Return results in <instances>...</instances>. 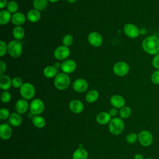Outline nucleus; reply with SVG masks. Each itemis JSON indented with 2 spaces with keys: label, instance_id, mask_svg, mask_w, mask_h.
Instances as JSON below:
<instances>
[{
  "label": "nucleus",
  "instance_id": "nucleus-31",
  "mask_svg": "<svg viewBox=\"0 0 159 159\" xmlns=\"http://www.w3.org/2000/svg\"><path fill=\"white\" fill-rule=\"evenodd\" d=\"M18 8H19V5L16 1H10L9 2H8L7 6V10L11 14H13L17 12Z\"/></svg>",
  "mask_w": 159,
  "mask_h": 159
},
{
  "label": "nucleus",
  "instance_id": "nucleus-21",
  "mask_svg": "<svg viewBox=\"0 0 159 159\" xmlns=\"http://www.w3.org/2000/svg\"><path fill=\"white\" fill-rule=\"evenodd\" d=\"M27 19L31 22H37L39 21L41 17V14L39 11L32 9L28 11L27 13Z\"/></svg>",
  "mask_w": 159,
  "mask_h": 159
},
{
  "label": "nucleus",
  "instance_id": "nucleus-27",
  "mask_svg": "<svg viewBox=\"0 0 159 159\" xmlns=\"http://www.w3.org/2000/svg\"><path fill=\"white\" fill-rule=\"evenodd\" d=\"M99 98V93L96 89L90 90L87 93L85 96L86 101L89 103L95 102Z\"/></svg>",
  "mask_w": 159,
  "mask_h": 159
},
{
  "label": "nucleus",
  "instance_id": "nucleus-6",
  "mask_svg": "<svg viewBox=\"0 0 159 159\" xmlns=\"http://www.w3.org/2000/svg\"><path fill=\"white\" fill-rule=\"evenodd\" d=\"M130 67L127 63L125 61H118L114 64L112 71L118 76H124L129 72Z\"/></svg>",
  "mask_w": 159,
  "mask_h": 159
},
{
  "label": "nucleus",
  "instance_id": "nucleus-17",
  "mask_svg": "<svg viewBox=\"0 0 159 159\" xmlns=\"http://www.w3.org/2000/svg\"><path fill=\"white\" fill-rule=\"evenodd\" d=\"M70 111L75 114H80L84 109V105L81 101L78 99H73L69 104Z\"/></svg>",
  "mask_w": 159,
  "mask_h": 159
},
{
  "label": "nucleus",
  "instance_id": "nucleus-32",
  "mask_svg": "<svg viewBox=\"0 0 159 159\" xmlns=\"http://www.w3.org/2000/svg\"><path fill=\"white\" fill-rule=\"evenodd\" d=\"M73 42V37L70 34H66L63 36L62 39V43L63 45H65L66 47H70L71 45V44Z\"/></svg>",
  "mask_w": 159,
  "mask_h": 159
},
{
  "label": "nucleus",
  "instance_id": "nucleus-13",
  "mask_svg": "<svg viewBox=\"0 0 159 159\" xmlns=\"http://www.w3.org/2000/svg\"><path fill=\"white\" fill-rule=\"evenodd\" d=\"M88 88V82L82 78H79L76 80L73 83V89L79 93H83L85 92Z\"/></svg>",
  "mask_w": 159,
  "mask_h": 159
},
{
  "label": "nucleus",
  "instance_id": "nucleus-4",
  "mask_svg": "<svg viewBox=\"0 0 159 159\" xmlns=\"http://www.w3.org/2000/svg\"><path fill=\"white\" fill-rule=\"evenodd\" d=\"M22 43L17 40H13L7 44V52L13 58L19 57L22 53Z\"/></svg>",
  "mask_w": 159,
  "mask_h": 159
},
{
  "label": "nucleus",
  "instance_id": "nucleus-20",
  "mask_svg": "<svg viewBox=\"0 0 159 159\" xmlns=\"http://www.w3.org/2000/svg\"><path fill=\"white\" fill-rule=\"evenodd\" d=\"M96 119L98 124L101 125H106L110 122L111 120V116L109 112H101L97 115Z\"/></svg>",
  "mask_w": 159,
  "mask_h": 159
},
{
  "label": "nucleus",
  "instance_id": "nucleus-48",
  "mask_svg": "<svg viewBox=\"0 0 159 159\" xmlns=\"http://www.w3.org/2000/svg\"><path fill=\"white\" fill-rule=\"evenodd\" d=\"M144 159H153V158H144Z\"/></svg>",
  "mask_w": 159,
  "mask_h": 159
},
{
  "label": "nucleus",
  "instance_id": "nucleus-16",
  "mask_svg": "<svg viewBox=\"0 0 159 159\" xmlns=\"http://www.w3.org/2000/svg\"><path fill=\"white\" fill-rule=\"evenodd\" d=\"M110 102L111 105L117 109H120L122 107L125 106V101L124 98L119 94H115L113 95L111 99H110Z\"/></svg>",
  "mask_w": 159,
  "mask_h": 159
},
{
  "label": "nucleus",
  "instance_id": "nucleus-18",
  "mask_svg": "<svg viewBox=\"0 0 159 159\" xmlns=\"http://www.w3.org/2000/svg\"><path fill=\"white\" fill-rule=\"evenodd\" d=\"M12 136V129L7 124H2L0 125V137L2 140H8Z\"/></svg>",
  "mask_w": 159,
  "mask_h": 159
},
{
  "label": "nucleus",
  "instance_id": "nucleus-9",
  "mask_svg": "<svg viewBox=\"0 0 159 159\" xmlns=\"http://www.w3.org/2000/svg\"><path fill=\"white\" fill-rule=\"evenodd\" d=\"M124 32L125 34L130 39H136L140 34V29L134 24L128 23L124 27Z\"/></svg>",
  "mask_w": 159,
  "mask_h": 159
},
{
  "label": "nucleus",
  "instance_id": "nucleus-12",
  "mask_svg": "<svg viewBox=\"0 0 159 159\" xmlns=\"http://www.w3.org/2000/svg\"><path fill=\"white\" fill-rule=\"evenodd\" d=\"M76 63L74 60L71 59L65 60L61 63V69L62 71L65 73H71L76 70Z\"/></svg>",
  "mask_w": 159,
  "mask_h": 159
},
{
  "label": "nucleus",
  "instance_id": "nucleus-5",
  "mask_svg": "<svg viewBox=\"0 0 159 159\" xmlns=\"http://www.w3.org/2000/svg\"><path fill=\"white\" fill-rule=\"evenodd\" d=\"M20 94L23 99H32L35 94V89L34 85L30 83H24L20 88Z\"/></svg>",
  "mask_w": 159,
  "mask_h": 159
},
{
  "label": "nucleus",
  "instance_id": "nucleus-28",
  "mask_svg": "<svg viewBox=\"0 0 159 159\" xmlns=\"http://www.w3.org/2000/svg\"><path fill=\"white\" fill-rule=\"evenodd\" d=\"M32 123L37 128L41 129L45 125V120L43 117L37 115L32 118Z\"/></svg>",
  "mask_w": 159,
  "mask_h": 159
},
{
  "label": "nucleus",
  "instance_id": "nucleus-46",
  "mask_svg": "<svg viewBox=\"0 0 159 159\" xmlns=\"http://www.w3.org/2000/svg\"><path fill=\"white\" fill-rule=\"evenodd\" d=\"M69 3H71V4H73V3H75L76 0H66Z\"/></svg>",
  "mask_w": 159,
  "mask_h": 159
},
{
  "label": "nucleus",
  "instance_id": "nucleus-40",
  "mask_svg": "<svg viewBox=\"0 0 159 159\" xmlns=\"http://www.w3.org/2000/svg\"><path fill=\"white\" fill-rule=\"evenodd\" d=\"M6 70V63L2 60H0V75H4Z\"/></svg>",
  "mask_w": 159,
  "mask_h": 159
},
{
  "label": "nucleus",
  "instance_id": "nucleus-35",
  "mask_svg": "<svg viewBox=\"0 0 159 159\" xmlns=\"http://www.w3.org/2000/svg\"><path fill=\"white\" fill-rule=\"evenodd\" d=\"M1 101L4 103H7L10 102L11 99V94L8 91H4L1 93Z\"/></svg>",
  "mask_w": 159,
  "mask_h": 159
},
{
  "label": "nucleus",
  "instance_id": "nucleus-41",
  "mask_svg": "<svg viewBox=\"0 0 159 159\" xmlns=\"http://www.w3.org/2000/svg\"><path fill=\"white\" fill-rule=\"evenodd\" d=\"M117 108H115V107H112V108H111L110 110H109V114H110V116H111V117H115L117 114Z\"/></svg>",
  "mask_w": 159,
  "mask_h": 159
},
{
  "label": "nucleus",
  "instance_id": "nucleus-24",
  "mask_svg": "<svg viewBox=\"0 0 159 159\" xmlns=\"http://www.w3.org/2000/svg\"><path fill=\"white\" fill-rule=\"evenodd\" d=\"M11 13L7 10H1L0 11V24L1 25H6L11 20Z\"/></svg>",
  "mask_w": 159,
  "mask_h": 159
},
{
  "label": "nucleus",
  "instance_id": "nucleus-10",
  "mask_svg": "<svg viewBox=\"0 0 159 159\" xmlns=\"http://www.w3.org/2000/svg\"><path fill=\"white\" fill-rule=\"evenodd\" d=\"M70 54V50L68 47L61 45L57 47L53 52L54 57L58 60H65Z\"/></svg>",
  "mask_w": 159,
  "mask_h": 159
},
{
  "label": "nucleus",
  "instance_id": "nucleus-1",
  "mask_svg": "<svg viewBox=\"0 0 159 159\" xmlns=\"http://www.w3.org/2000/svg\"><path fill=\"white\" fill-rule=\"evenodd\" d=\"M142 48L147 54L155 56L159 53V38L155 35L147 36L142 42Z\"/></svg>",
  "mask_w": 159,
  "mask_h": 159
},
{
  "label": "nucleus",
  "instance_id": "nucleus-26",
  "mask_svg": "<svg viewBox=\"0 0 159 159\" xmlns=\"http://www.w3.org/2000/svg\"><path fill=\"white\" fill-rule=\"evenodd\" d=\"M12 35L15 40L20 41L25 35V30L24 28L21 26H16L12 30Z\"/></svg>",
  "mask_w": 159,
  "mask_h": 159
},
{
  "label": "nucleus",
  "instance_id": "nucleus-15",
  "mask_svg": "<svg viewBox=\"0 0 159 159\" xmlns=\"http://www.w3.org/2000/svg\"><path fill=\"white\" fill-rule=\"evenodd\" d=\"M27 17L21 12H17L12 15L11 22L16 26H21L25 24Z\"/></svg>",
  "mask_w": 159,
  "mask_h": 159
},
{
  "label": "nucleus",
  "instance_id": "nucleus-44",
  "mask_svg": "<svg viewBox=\"0 0 159 159\" xmlns=\"http://www.w3.org/2000/svg\"><path fill=\"white\" fill-rule=\"evenodd\" d=\"M147 33V29L144 27L140 29V35H145Z\"/></svg>",
  "mask_w": 159,
  "mask_h": 159
},
{
  "label": "nucleus",
  "instance_id": "nucleus-36",
  "mask_svg": "<svg viewBox=\"0 0 159 159\" xmlns=\"http://www.w3.org/2000/svg\"><path fill=\"white\" fill-rule=\"evenodd\" d=\"M22 79L19 77H14L12 80V86L15 88H20L22 86Z\"/></svg>",
  "mask_w": 159,
  "mask_h": 159
},
{
  "label": "nucleus",
  "instance_id": "nucleus-29",
  "mask_svg": "<svg viewBox=\"0 0 159 159\" xmlns=\"http://www.w3.org/2000/svg\"><path fill=\"white\" fill-rule=\"evenodd\" d=\"M47 0H34L33 1V7L35 9L39 11L45 9L47 6Z\"/></svg>",
  "mask_w": 159,
  "mask_h": 159
},
{
  "label": "nucleus",
  "instance_id": "nucleus-39",
  "mask_svg": "<svg viewBox=\"0 0 159 159\" xmlns=\"http://www.w3.org/2000/svg\"><path fill=\"white\" fill-rule=\"evenodd\" d=\"M152 65L155 70H159V53L155 55L152 60Z\"/></svg>",
  "mask_w": 159,
  "mask_h": 159
},
{
  "label": "nucleus",
  "instance_id": "nucleus-43",
  "mask_svg": "<svg viewBox=\"0 0 159 159\" xmlns=\"http://www.w3.org/2000/svg\"><path fill=\"white\" fill-rule=\"evenodd\" d=\"M134 159H144V158H143V156L142 154L137 153L134 156Z\"/></svg>",
  "mask_w": 159,
  "mask_h": 159
},
{
  "label": "nucleus",
  "instance_id": "nucleus-34",
  "mask_svg": "<svg viewBox=\"0 0 159 159\" xmlns=\"http://www.w3.org/2000/svg\"><path fill=\"white\" fill-rule=\"evenodd\" d=\"M150 80L152 83L155 85L159 84V70H155L151 75Z\"/></svg>",
  "mask_w": 159,
  "mask_h": 159
},
{
  "label": "nucleus",
  "instance_id": "nucleus-37",
  "mask_svg": "<svg viewBox=\"0 0 159 159\" xmlns=\"http://www.w3.org/2000/svg\"><path fill=\"white\" fill-rule=\"evenodd\" d=\"M9 111L6 108H1L0 110V119L2 120L6 119L10 116Z\"/></svg>",
  "mask_w": 159,
  "mask_h": 159
},
{
  "label": "nucleus",
  "instance_id": "nucleus-3",
  "mask_svg": "<svg viewBox=\"0 0 159 159\" xmlns=\"http://www.w3.org/2000/svg\"><path fill=\"white\" fill-rule=\"evenodd\" d=\"M124 129V122L121 118L114 117L109 123V130L111 134L117 135L120 134Z\"/></svg>",
  "mask_w": 159,
  "mask_h": 159
},
{
  "label": "nucleus",
  "instance_id": "nucleus-14",
  "mask_svg": "<svg viewBox=\"0 0 159 159\" xmlns=\"http://www.w3.org/2000/svg\"><path fill=\"white\" fill-rule=\"evenodd\" d=\"M29 107L27 100L25 99H20L17 100L15 104V109L16 112L20 114H24L27 112Z\"/></svg>",
  "mask_w": 159,
  "mask_h": 159
},
{
  "label": "nucleus",
  "instance_id": "nucleus-45",
  "mask_svg": "<svg viewBox=\"0 0 159 159\" xmlns=\"http://www.w3.org/2000/svg\"><path fill=\"white\" fill-rule=\"evenodd\" d=\"M61 63H60L59 62H56L55 64H54V66L56 68H61Z\"/></svg>",
  "mask_w": 159,
  "mask_h": 159
},
{
  "label": "nucleus",
  "instance_id": "nucleus-25",
  "mask_svg": "<svg viewBox=\"0 0 159 159\" xmlns=\"http://www.w3.org/2000/svg\"><path fill=\"white\" fill-rule=\"evenodd\" d=\"M88 157L87 151L83 148H78L73 153V159H87Z\"/></svg>",
  "mask_w": 159,
  "mask_h": 159
},
{
  "label": "nucleus",
  "instance_id": "nucleus-38",
  "mask_svg": "<svg viewBox=\"0 0 159 159\" xmlns=\"http://www.w3.org/2000/svg\"><path fill=\"white\" fill-rule=\"evenodd\" d=\"M7 52V45L3 41H0V56L3 57Z\"/></svg>",
  "mask_w": 159,
  "mask_h": 159
},
{
  "label": "nucleus",
  "instance_id": "nucleus-2",
  "mask_svg": "<svg viewBox=\"0 0 159 159\" xmlns=\"http://www.w3.org/2000/svg\"><path fill=\"white\" fill-rule=\"evenodd\" d=\"M70 84V78L68 74L63 72L59 73L55 77L54 85L58 90H65L68 88Z\"/></svg>",
  "mask_w": 159,
  "mask_h": 159
},
{
  "label": "nucleus",
  "instance_id": "nucleus-30",
  "mask_svg": "<svg viewBox=\"0 0 159 159\" xmlns=\"http://www.w3.org/2000/svg\"><path fill=\"white\" fill-rule=\"evenodd\" d=\"M119 114L121 119H127L131 116L132 110L129 106H124L120 108Z\"/></svg>",
  "mask_w": 159,
  "mask_h": 159
},
{
  "label": "nucleus",
  "instance_id": "nucleus-47",
  "mask_svg": "<svg viewBox=\"0 0 159 159\" xmlns=\"http://www.w3.org/2000/svg\"><path fill=\"white\" fill-rule=\"evenodd\" d=\"M48 1L50 2H58L59 0H47Z\"/></svg>",
  "mask_w": 159,
  "mask_h": 159
},
{
  "label": "nucleus",
  "instance_id": "nucleus-33",
  "mask_svg": "<svg viewBox=\"0 0 159 159\" xmlns=\"http://www.w3.org/2000/svg\"><path fill=\"white\" fill-rule=\"evenodd\" d=\"M138 140V135L135 132H130L126 136V141L127 143L132 144Z\"/></svg>",
  "mask_w": 159,
  "mask_h": 159
},
{
  "label": "nucleus",
  "instance_id": "nucleus-22",
  "mask_svg": "<svg viewBox=\"0 0 159 159\" xmlns=\"http://www.w3.org/2000/svg\"><path fill=\"white\" fill-rule=\"evenodd\" d=\"M43 75L47 78H52L58 75V70L54 66H47L43 71Z\"/></svg>",
  "mask_w": 159,
  "mask_h": 159
},
{
  "label": "nucleus",
  "instance_id": "nucleus-11",
  "mask_svg": "<svg viewBox=\"0 0 159 159\" xmlns=\"http://www.w3.org/2000/svg\"><path fill=\"white\" fill-rule=\"evenodd\" d=\"M88 41L92 46L100 47L102 43V37L98 32H91L88 36Z\"/></svg>",
  "mask_w": 159,
  "mask_h": 159
},
{
  "label": "nucleus",
  "instance_id": "nucleus-23",
  "mask_svg": "<svg viewBox=\"0 0 159 159\" xmlns=\"http://www.w3.org/2000/svg\"><path fill=\"white\" fill-rule=\"evenodd\" d=\"M22 120L21 116L17 112H13L11 114L9 117V121L10 124L14 127L19 126L22 123Z\"/></svg>",
  "mask_w": 159,
  "mask_h": 159
},
{
  "label": "nucleus",
  "instance_id": "nucleus-8",
  "mask_svg": "<svg viewBox=\"0 0 159 159\" xmlns=\"http://www.w3.org/2000/svg\"><path fill=\"white\" fill-rule=\"evenodd\" d=\"M138 140L143 147L150 146L153 141L152 134L148 130H142L138 134Z\"/></svg>",
  "mask_w": 159,
  "mask_h": 159
},
{
  "label": "nucleus",
  "instance_id": "nucleus-7",
  "mask_svg": "<svg viewBox=\"0 0 159 159\" xmlns=\"http://www.w3.org/2000/svg\"><path fill=\"white\" fill-rule=\"evenodd\" d=\"M30 112L32 115L37 116L42 114L45 109L44 102L40 99H35L30 104Z\"/></svg>",
  "mask_w": 159,
  "mask_h": 159
},
{
  "label": "nucleus",
  "instance_id": "nucleus-42",
  "mask_svg": "<svg viewBox=\"0 0 159 159\" xmlns=\"http://www.w3.org/2000/svg\"><path fill=\"white\" fill-rule=\"evenodd\" d=\"M8 2L7 0H0V8L3 9L7 6Z\"/></svg>",
  "mask_w": 159,
  "mask_h": 159
},
{
  "label": "nucleus",
  "instance_id": "nucleus-19",
  "mask_svg": "<svg viewBox=\"0 0 159 159\" xmlns=\"http://www.w3.org/2000/svg\"><path fill=\"white\" fill-rule=\"evenodd\" d=\"M12 86V80L6 75H2L0 76V88L4 91H7Z\"/></svg>",
  "mask_w": 159,
  "mask_h": 159
}]
</instances>
